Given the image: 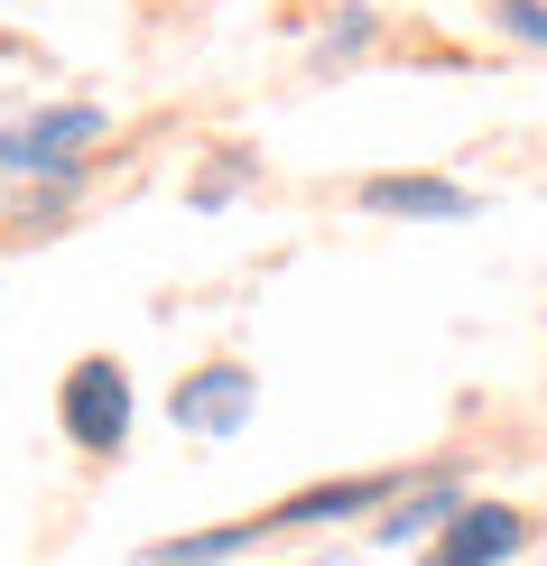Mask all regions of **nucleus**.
<instances>
[{
  "label": "nucleus",
  "mask_w": 547,
  "mask_h": 566,
  "mask_svg": "<svg viewBox=\"0 0 547 566\" xmlns=\"http://www.w3.org/2000/svg\"><path fill=\"white\" fill-rule=\"evenodd\" d=\"M84 139H103V112H93V103L38 112V122L0 130V168H56V158H65V149H84Z\"/></svg>",
  "instance_id": "nucleus-2"
},
{
  "label": "nucleus",
  "mask_w": 547,
  "mask_h": 566,
  "mask_svg": "<svg viewBox=\"0 0 547 566\" xmlns=\"http://www.w3.org/2000/svg\"><path fill=\"white\" fill-rule=\"evenodd\" d=\"M242 409H251V381H242V371H196V381H186L177 390V418H186V428H213V437H223V428H242Z\"/></svg>",
  "instance_id": "nucleus-4"
},
{
  "label": "nucleus",
  "mask_w": 547,
  "mask_h": 566,
  "mask_svg": "<svg viewBox=\"0 0 547 566\" xmlns=\"http://www.w3.org/2000/svg\"><path fill=\"white\" fill-rule=\"evenodd\" d=\"M362 205L371 214H464V186H445V177H371Z\"/></svg>",
  "instance_id": "nucleus-5"
},
{
  "label": "nucleus",
  "mask_w": 547,
  "mask_h": 566,
  "mask_svg": "<svg viewBox=\"0 0 547 566\" xmlns=\"http://www.w3.org/2000/svg\"><path fill=\"white\" fill-rule=\"evenodd\" d=\"M65 437L93 446V455H112V446L130 437V381H122V363H75V371H65Z\"/></svg>",
  "instance_id": "nucleus-1"
},
{
  "label": "nucleus",
  "mask_w": 547,
  "mask_h": 566,
  "mask_svg": "<svg viewBox=\"0 0 547 566\" xmlns=\"http://www.w3.org/2000/svg\"><path fill=\"white\" fill-rule=\"evenodd\" d=\"M519 538H529V530H519L511 511H464V521L445 530V548L427 557V566H492V557H511Z\"/></svg>",
  "instance_id": "nucleus-3"
},
{
  "label": "nucleus",
  "mask_w": 547,
  "mask_h": 566,
  "mask_svg": "<svg viewBox=\"0 0 547 566\" xmlns=\"http://www.w3.org/2000/svg\"><path fill=\"white\" fill-rule=\"evenodd\" d=\"M502 29H519V38L547 46V0H502Z\"/></svg>",
  "instance_id": "nucleus-6"
}]
</instances>
